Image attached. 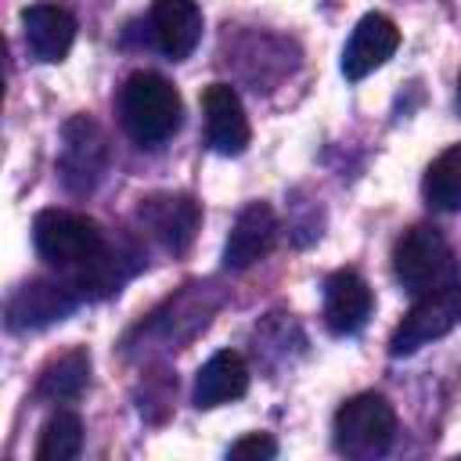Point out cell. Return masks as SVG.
<instances>
[{"mask_svg":"<svg viewBox=\"0 0 461 461\" xmlns=\"http://www.w3.org/2000/svg\"><path fill=\"white\" fill-rule=\"evenodd\" d=\"M202 112H205V140L216 155H241L252 140L245 104L230 83H212L202 94Z\"/></svg>","mask_w":461,"mask_h":461,"instance_id":"cell-10","label":"cell"},{"mask_svg":"<svg viewBox=\"0 0 461 461\" xmlns=\"http://www.w3.org/2000/svg\"><path fill=\"white\" fill-rule=\"evenodd\" d=\"M180 94L158 72H130L119 90V119L130 140L140 148H158L180 130Z\"/></svg>","mask_w":461,"mask_h":461,"instance_id":"cell-1","label":"cell"},{"mask_svg":"<svg viewBox=\"0 0 461 461\" xmlns=\"http://www.w3.org/2000/svg\"><path fill=\"white\" fill-rule=\"evenodd\" d=\"M375 310V295L357 270H335L324 281V324L331 335H357Z\"/></svg>","mask_w":461,"mask_h":461,"instance_id":"cell-12","label":"cell"},{"mask_svg":"<svg viewBox=\"0 0 461 461\" xmlns=\"http://www.w3.org/2000/svg\"><path fill=\"white\" fill-rule=\"evenodd\" d=\"M83 450V421L72 411H58L36 443V461H72Z\"/></svg>","mask_w":461,"mask_h":461,"instance_id":"cell-19","label":"cell"},{"mask_svg":"<svg viewBox=\"0 0 461 461\" xmlns=\"http://www.w3.org/2000/svg\"><path fill=\"white\" fill-rule=\"evenodd\" d=\"M151 36L158 50L173 61L187 58L202 40V11L194 0H155L151 4Z\"/></svg>","mask_w":461,"mask_h":461,"instance_id":"cell-15","label":"cell"},{"mask_svg":"<svg viewBox=\"0 0 461 461\" xmlns=\"http://www.w3.org/2000/svg\"><path fill=\"white\" fill-rule=\"evenodd\" d=\"M22 32L29 54L43 65H54L65 61L76 43V18L58 4H32L22 11Z\"/></svg>","mask_w":461,"mask_h":461,"instance_id":"cell-13","label":"cell"},{"mask_svg":"<svg viewBox=\"0 0 461 461\" xmlns=\"http://www.w3.org/2000/svg\"><path fill=\"white\" fill-rule=\"evenodd\" d=\"M108 169V137L90 115H72L61 130V151H58V173L65 191L90 194Z\"/></svg>","mask_w":461,"mask_h":461,"instance_id":"cell-6","label":"cell"},{"mask_svg":"<svg viewBox=\"0 0 461 461\" xmlns=\"http://www.w3.org/2000/svg\"><path fill=\"white\" fill-rule=\"evenodd\" d=\"M457 324H461V285L447 281L439 288L421 292V299L403 313V321L389 335V353L393 357H411L421 346L450 335Z\"/></svg>","mask_w":461,"mask_h":461,"instance_id":"cell-5","label":"cell"},{"mask_svg":"<svg viewBox=\"0 0 461 461\" xmlns=\"http://www.w3.org/2000/svg\"><path fill=\"white\" fill-rule=\"evenodd\" d=\"M79 288L72 281L58 277H32L14 288L7 299V328L11 331H29V328H47L54 321H65L79 306Z\"/></svg>","mask_w":461,"mask_h":461,"instance_id":"cell-7","label":"cell"},{"mask_svg":"<svg viewBox=\"0 0 461 461\" xmlns=\"http://www.w3.org/2000/svg\"><path fill=\"white\" fill-rule=\"evenodd\" d=\"M457 104H461V79H457Z\"/></svg>","mask_w":461,"mask_h":461,"instance_id":"cell-21","label":"cell"},{"mask_svg":"<svg viewBox=\"0 0 461 461\" xmlns=\"http://www.w3.org/2000/svg\"><path fill=\"white\" fill-rule=\"evenodd\" d=\"M245 389H249V364H245V357L234 353V349H220L194 375V407L209 411V407L230 403V400L245 396Z\"/></svg>","mask_w":461,"mask_h":461,"instance_id":"cell-16","label":"cell"},{"mask_svg":"<svg viewBox=\"0 0 461 461\" xmlns=\"http://www.w3.org/2000/svg\"><path fill=\"white\" fill-rule=\"evenodd\" d=\"M227 454H230V457H274V454H277V443H274L267 432H249V436L234 439Z\"/></svg>","mask_w":461,"mask_h":461,"instance_id":"cell-20","label":"cell"},{"mask_svg":"<svg viewBox=\"0 0 461 461\" xmlns=\"http://www.w3.org/2000/svg\"><path fill=\"white\" fill-rule=\"evenodd\" d=\"M396 47H400L396 22L385 18V14H378V11L364 14L353 25V32H349V40L342 47V76L349 83H360L364 76H371L375 68H382L396 54Z\"/></svg>","mask_w":461,"mask_h":461,"instance_id":"cell-9","label":"cell"},{"mask_svg":"<svg viewBox=\"0 0 461 461\" xmlns=\"http://www.w3.org/2000/svg\"><path fill=\"white\" fill-rule=\"evenodd\" d=\"M202 223V209L191 194H148L137 205V227L166 252H187Z\"/></svg>","mask_w":461,"mask_h":461,"instance_id":"cell-8","label":"cell"},{"mask_svg":"<svg viewBox=\"0 0 461 461\" xmlns=\"http://www.w3.org/2000/svg\"><path fill=\"white\" fill-rule=\"evenodd\" d=\"M421 194L439 212H461V144L439 151L421 180Z\"/></svg>","mask_w":461,"mask_h":461,"instance_id":"cell-18","label":"cell"},{"mask_svg":"<svg viewBox=\"0 0 461 461\" xmlns=\"http://www.w3.org/2000/svg\"><path fill=\"white\" fill-rule=\"evenodd\" d=\"M104 230L97 220L68 209H43L32 220V245L40 259H47L58 270H79L86 259H94L104 249Z\"/></svg>","mask_w":461,"mask_h":461,"instance_id":"cell-2","label":"cell"},{"mask_svg":"<svg viewBox=\"0 0 461 461\" xmlns=\"http://www.w3.org/2000/svg\"><path fill=\"white\" fill-rule=\"evenodd\" d=\"M393 436H396V414L382 393H357L335 411L331 439L335 450L346 457H378L389 450Z\"/></svg>","mask_w":461,"mask_h":461,"instance_id":"cell-3","label":"cell"},{"mask_svg":"<svg viewBox=\"0 0 461 461\" xmlns=\"http://www.w3.org/2000/svg\"><path fill=\"white\" fill-rule=\"evenodd\" d=\"M140 267V252L130 241H104V249L86 259L79 270H72V285L83 299H108L115 295Z\"/></svg>","mask_w":461,"mask_h":461,"instance_id":"cell-14","label":"cell"},{"mask_svg":"<svg viewBox=\"0 0 461 461\" xmlns=\"http://www.w3.org/2000/svg\"><path fill=\"white\" fill-rule=\"evenodd\" d=\"M90 382V353L83 346H72L58 357H50L36 375V400L43 403H68L79 400Z\"/></svg>","mask_w":461,"mask_h":461,"instance_id":"cell-17","label":"cell"},{"mask_svg":"<svg viewBox=\"0 0 461 461\" xmlns=\"http://www.w3.org/2000/svg\"><path fill=\"white\" fill-rule=\"evenodd\" d=\"M393 274L407 292L439 288L454 274V252L432 223H414L393 245Z\"/></svg>","mask_w":461,"mask_h":461,"instance_id":"cell-4","label":"cell"},{"mask_svg":"<svg viewBox=\"0 0 461 461\" xmlns=\"http://www.w3.org/2000/svg\"><path fill=\"white\" fill-rule=\"evenodd\" d=\"M277 241V216L267 202H249L234 223H230V234H227V245H223V267L227 270H245L252 263H259Z\"/></svg>","mask_w":461,"mask_h":461,"instance_id":"cell-11","label":"cell"}]
</instances>
